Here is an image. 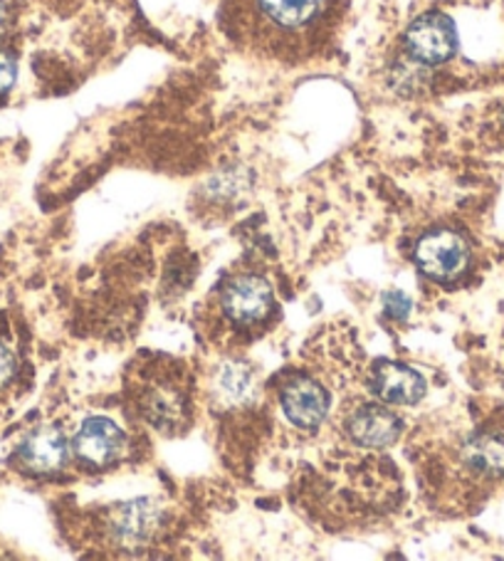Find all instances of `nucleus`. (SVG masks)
Listing matches in <instances>:
<instances>
[{
  "label": "nucleus",
  "instance_id": "obj_1",
  "mask_svg": "<svg viewBox=\"0 0 504 561\" xmlns=\"http://www.w3.org/2000/svg\"><path fill=\"white\" fill-rule=\"evenodd\" d=\"M348 0H226L236 35L279 57L307 55L332 33Z\"/></svg>",
  "mask_w": 504,
  "mask_h": 561
},
{
  "label": "nucleus",
  "instance_id": "obj_2",
  "mask_svg": "<svg viewBox=\"0 0 504 561\" xmlns=\"http://www.w3.org/2000/svg\"><path fill=\"white\" fill-rule=\"evenodd\" d=\"M405 50L421 65H443L458 50L455 23L443 13H425L415 18L405 33Z\"/></svg>",
  "mask_w": 504,
  "mask_h": 561
},
{
  "label": "nucleus",
  "instance_id": "obj_3",
  "mask_svg": "<svg viewBox=\"0 0 504 561\" xmlns=\"http://www.w3.org/2000/svg\"><path fill=\"white\" fill-rule=\"evenodd\" d=\"M415 263L428 277L438 279V283H450L468 267L470 248L460 233L435 230V233L421 238V243L415 245Z\"/></svg>",
  "mask_w": 504,
  "mask_h": 561
},
{
  "label": "nucleus",
  "instance_id": "obj_4",
  "mask_svg": "<svg viewBox=\"0 0 504 561\" xmlns=\"http://www.w3.org/2000/svg\"><path fill=\"white\" fill-rule=\"evenodd\" d=\"M220 305L236 324H257L273 312V287L257 275L232 277L222 289Z\"/></svg>",
  "mask_w": 504,
  "mask_h": 561
},
{
  "label": "nucleus",
  "instance_id": "obj_5",
  "mask_svg": "<svg viewBox=\"0 0 504 561\" xmlns=\"http://www.w3.org/2000/svg\"><path fill=\"white\" fill-rule=\"evenodd\" d=\"M139 409H141L139 413L153 425V428H159L163 433H173L186 423L188 401H186V393L179 389L176 381L157 379V381H149L141 389Z\"/></svg>",
  "mask_w": 504,
  "mask_h": 561
},
{
  "label": "nucleus",
  "instance_id": "obj_6",
  "mask_svg": "<svg viewBox=\"0 0 504 561\" xmlns=\"http://www.w3.org/2000/svg\"><path fill=\"white\" fill-rule=\"evenodd\" d=\"M283 409L299 428H317L327 419L329 393L309 376H295L283 389Z\"/></svg>",
  "mask_w": 504,
  "mask_h": 561
},
{
  "label": "nucleus",
  "instance_id": "obj_7",
  "mask_svg": "<svg viewBox=\"0 0 504 561\" xmlns=\"http://www.w3.org/2000/svg\"><path fill=\"white\" fill-rule=\"evenodd\" d=\"M401 419L383 405H362L346 423L352 440L364 448H386L399 440Z\"/></svg>",
  "mask_w": 504,
  "mask_h": 561
},
{
  "label": "nucleus",
  "instance_id": "obj_8",
  "mask_svg": "<svg viewBox=\"0 0 504 561\" xmlns=\"http://www.w3.org/2000/svg\"><path fill=\"white\" fill-rule=\"evenodd\" d=\"M124 448V435L110 419H90L75 438V453L90 466H110Z\"/></svg>",
  "mask_w": 504,
  "mask_h": 561
},
{
  "label": "nucleus",
  "instance_id": "obj_9",
  "mask_svg": "<svg viewBox=\"0 0 504 561\" xmlns=\"http://www.w3.org/2000/svg\"><path fill=\"white\" fill-rule=\"evenodd\" d=\"M161 510L149 500H137L119 505L112 515V535L119 545L137 547L157 531Z\"/></svg>",
  "mask_w": 504,
  "mask_h": 561
},
{
  "label": "nucleus",
  "instance_id": "obj_10",
  "mask_svg": "<svg viewBox=\"0 0 504 561\" xmlns=\"http://www.w3.org/2000/svg\"><path fill=\"white\" fill-rule=\"evenodd\" d=\"M374 391L391 405H411L425 396V379L403 364H381L374 374Z\"/></svg>",
  "mask_w": 504,
  "mask_h": 561
},
{
  "label": "nucleus",
  "instance_id": "obj_11",
  "mask_svg": "<svg viewBox=\"0 0 504 561\" xmlns=\"http://www.w3.org/2000/svg\"><path fill=\"white\" fill-rule=\"evenodd\" d=\"M67 458V440L62 431L41 428L31 433L21 445V462L33 472H53Z\"/></svg>",
  "mask_w": 504,
  "mask_h": 561
},
{
  "label": "nucleus",
  "instance_id": "obj_12",
  "mask_svg": "<svg viewBox=\"0 0 504 561\" xmlns=\"http://www.w3.org/2000/svg\"><path fill=\"white\" fill-rule=\"evenodd\" d=\"M465 466L488 478L504 476V435L482 433L465 445Z\"/></svg>",
  "mask_w": 504,
  "mask_h": 561
},
{
  "label": "nucleus",
  "instance_id": "obj_13",
  "mask_svg": "<svg viewBox=\"0 0 504 561\" xmlns=\"http://www.w3.org/2000/svg\"><path fill=\"white\" fill-rule=\"evenodd\" d=\"M220 386H222V391H226L232 401H242L250 393V386H252L250 371L245 369V366H240V364L226 366V369H222V376H220Z\"/></svg>",
  "mask_w": 504,
  "mask_h": 561
},
{
  "label": "nucleus",
  "instance_id": "obj_14",
  "mask_svg": "<svg viewBox=\"0 0 504 561\" xmlns=\"http://www.w3.org/2000/svg\"><path fill=\"white\" fill-rule=\"evenodd\" d=\"M15 72H18V67H15L13 57L0 50V94L11 90L15 82Z\"/></svg>",
  "mask_w": 504,
  "mask_h": 561
},
{
  "label": "nucleus",
  "instance_id": "obj_15",
  "mask_svg": "<svg viewBox=\"0 0 504 561\" xmlns=\"http://www.w3.org/2000/svg\"><path fill=\"white\" fill-rule=\"evenodd\" d=\"M18 369V362H15V354L8 350L5 344H0V389L13 379Z\"/></svg>",
  "mask_w": 504,
  "mask_h": 561
},
{
  "label": "nucleus",
  "instance_id": "obj_16",
  "mask_svg": "<svg viewBox=\"0 0 504 561\" xmlns=\"http://www.w3.org/2000/svg\"><path fill=\"white\" fill-rule=\"evenodd\" d=\"M383 302H386V309H389V314H393V317H399V319H403V317H409V312H411V299L405 297L403 293H389L383 297Z\"/></svg>",
  "mask_w": 504,
  "mask_h": 561
}]
</instances>
